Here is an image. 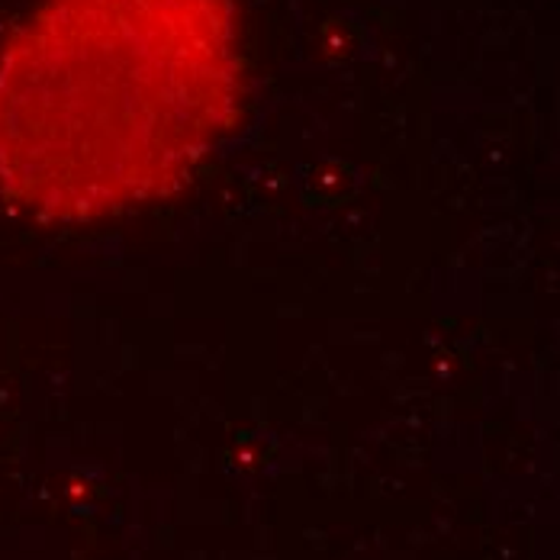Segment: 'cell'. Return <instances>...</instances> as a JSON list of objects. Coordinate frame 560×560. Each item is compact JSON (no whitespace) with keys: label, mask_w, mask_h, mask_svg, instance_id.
<instances>
[{"label":"cell","mask_w":560,"mask_h":560,"mask_svg":"<svg viewBox=\"0 0 560 560\" xmlns=\"http://www.w3.org/2000/svg\"><path fill=\"white\" fill-rule=\"evenodd\" d=\"M245 81L235 0H39L0 46V200L46 225L165 200Z\"/></svg>","instance_id":"obj_1"}]
</instances>
